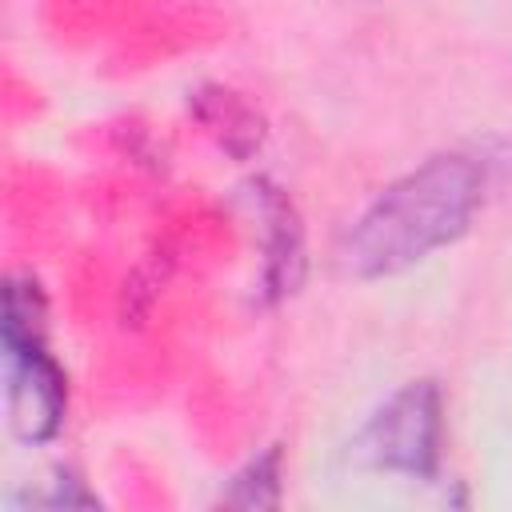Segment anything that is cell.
<instances>
[{
  "label": "cell",
  "instance_id": "obj_4",
  "mask_svg": "<svg viewBox=\"0 0 512 512\" xmlns=\"http://www.w3.org/2000/svg\"><path fill=\"white\" fill-rule=\"evenodd\" d=\"M252 192H256L260 216L268 224V240H264V300L276 304L288 292H296V284L304 276V236H300L292 200L276 184L256 180Z\"/></svg>",
  "mask_w": 512,
  "mask_h": 512
},
{
  "label": "cell",
  "instance_id": "obj_1",
  "mask_svg": "<svg viewBox=\"0 0 512 512\" xmlns=\"http://www.w3.org/2000/svg\"><path fill=\"white\" fill-rule=\"evenodd\" d=\"M484 200V168L464 152H440L392 180L344 232L340 268L356 280L396 276L460 240Z\"/></svg>",
  "mask_w": 512,
  "mask_h": 512
},
{
  "label": "cell",
  "instance_id": "obj_5",
  "mask_svg": "<svg viewBox=\"0 0 512 512\" xmlns=\"http://www.w3.org/2000/svg\"><path fill=\"white\" fill-rule=\"evenodd\" d=\"M200 120L220 136V144L236 156H248L260 144V116L228 88H204L192 96Z\"/></svg>",
  "mask_w": 512,
  "mask_h": 512
},
{
  "label": "cell",
  "instance_id": "obj_6",
  "mask_svg": "<svg viewBox=\"0 0 512 512\" xmlns=\"http://www.w3.org/2000/svg\"><path fill=\"white\" fill-rule=\"evenodd\" d=\"M280 480H284V452L272 444L228 480V488L220 492V504H228V508H276L280 504Z\"/></svg>",
  "mask_w": 512,
  "mask_h": 512
},
{
  "label": "cell",
  "instance_id": "obj_3",
  "mask_svg": "<svg viewBox=\"0 0 512 512\" xmlns=\"http://www.w3.org/2000/svg\"><path fill=\"white\" fill-rule=\"evenodd\" d=\"M444 444V396L436 380H412L396 388L356 432L352 456L368 468L432 480Z\"/></svg>",
  "mask_w": 512,
  "mask_h": 512
},
{
  "label": "cell",
  "instance_id": "obj_2",
  "mask_svg": "<svg viewBox=\"0 0 512 512\" xmlns=\"http://www.w3.org/2000/svg\"><path fill=\"white\" fill-rule=\"evenodd\" d=\"M0 344L12 432L28 444H44L64 428L68 380L44 344V292L32 276H8L4 284Z\"/></svg>",
  "mask_w": 512,
  "mask_h": 512
}]
</instances>
